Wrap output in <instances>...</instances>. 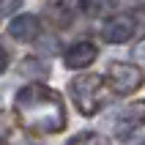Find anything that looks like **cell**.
<instances>
[{
	"instance_id": "6da1fadb",
	"label": "cell",
	"mask_w": 145,
	"mask_h": 145,
	"mask_svg": "<svg viewBox=\"0 0 145 145\" xmlns=\"http://www.w3.org/2000/svg\"><path fill=\"white\" fill-rule=\"evenodd\" d=\"M14 115L30 134H57L66 126V104L57 90L33 82L25 85L14 99Z\"/></svg>"
},
{
	"instance_id": "7a4b0ae2",
	"label": "cell",
	"mask_w": 145,
	"mask_h": 145,
	"mask_svg": "<svg viewBox=\"0 0 145 145\" xmlns=\"http://www.w3.org/2000/svg\"><path fill=\"white\" fill-rule=\"evenodd\" d=\"M71 99L82 115H96L107 101V85L99 74H80L71 80Z\"/></svg>"
},
{
	"instance_id": "3957f363",
	"label": "cell",
	"mask_w": 145,
	"mask_h": 145,
	"mask_svg": "<svg viewBox=\"0 0 145 145\" xmlns=\"http://www.w3.org/2000/svg\"><path fill=\"white\" fill-rule=\"evenodd\" d=\"M107 82H110V88H112L118 96H129V93L142 88L145 71L140 66H134V63L115 60V63H110V69H107Z\"/></svg>"
},
{
	"instance_id": "277c9868",
	"label": "cell",
	"mask_w": 145,
	"mask_h": 145,
	"mask_svg": "<svg viewBox=\"0 0 145 145\" xmlns=\"http://www.w3.org/2000/svg\"><path fill=\"white\" fill-rule=\"evenodd\" d=\"M131 33H134V22H131V16H123V14L110 16L101 27V36L110 44H126L131 39Z\"/></svg>"
},
{
	"instance_id": "5b68a950",
	"label": "cell",
	"mask_w": 145,
	"mask_h": 145,
	"mask_svg": "<svg viewBox=\"0 0 145 145\" xmlns=\"http://www.w3.org/2000/svg\"><path fill=\"white\" fill-rule=\"evenodd\" d=\"M96 55H99L96 44H90V41H77L74 47L66 49L63 63H66V69H85V66H90L93 60H96Z\"/></svg>"
},
{
	"instance_id": "8992f818",
	"label": "cell",
	"mask_w": 145,
	"mask_h": 145,
	"mask_svg": "<svg viewBox=\"0 0 145 145\" xmlns=\"http://www.w3.org/2000/svg\"><path fill=\"white\" fill-rule=\"evenodd\" d=\"M8 33H11V39L16 41H33L39 36V16L33 14H16L8 25Z\"/></svg>"
},
{
	"instance_id": "52a82bcc",
	"label": "cell",
	"mask_w": 145,
	"mask_h": 145,
	"mask_svg": "<svg viewBox=\"0 0 145 145\" xmlns=\"http://www.w3.org/2000/svg\"><path fill=\"white\" fill-rule=\"evenodd\" d=\"M115 134L123 145H145V123H131V121H118Z\"/></svg>"
},
{
	"instance_id": "ba28073f",
	"label": "cell",
	"mask_w": 145,
	"mask_h": 145,
	"mask_svg": "<svg viewBox=\"0 0 145 145\" xmlns=\"http://www.w3.org/2000/svg\"><path fill=\"white\" fill-rule=\"evenodd\" d=\"M19 71H22L27 80H33V82H41V80L49 77V69L41 63V60H36V57H25L22 63H19Z\"/></svg>"
},
{
	"instance_id": "9c48e42d",
	"label": "cell",
	"mask_w": 145,
	"mask_h": 145,
	"mask_svg": "<svg viewBox=\"0 0 145 145\" xmlns=\"http://www.w3.org/2000/svg\"><path fill=\"white\" fill-rule=\"evenodd\" d=\"M66 145H112V142L104 134H99V131H80V134H74Z\"/></svg>"
},
{
	"instance_id": "30bf717a",
	"label": "cell",
	"mask_w": 145,
	"mask_h": 145,
	"mask_svg": "<svg viewBox=\"0 0 145 145\" xmlns=\"http://www.w3.org/2000/svg\"><path fill=\"white\" fill-rule=\"evenodd\" d=\"M118 121H131V123H145V101H137V104L126 107L121 112Z\"/></svg>"
},
{
	"instance_id": "8fae6325",
	"label": "cell",
	"mask_w": 145,
	"mask_h": 145,
	"mask_svg": "<svg viewBox=\"0 0 145 145\" xmlns=\"http://www.w3.org/2000/svg\"><path fill=\"white\" fill-rule=\"evenodd\" d=\"M8 140H11V126H8L6 112H0V145H8Z\"/></svg>"
},
{
	"instance_id": "7c38bea8",
	"label": "cell",
	"mask_w": 145,
	"mask_h": 145,
	"mask_svg": "<svg viewBox=\"0 0 145 145\" xmlns=\"http://www.w3.org/2000/svg\"><path fill=\"white\" fill-rule=\"evenodd\" d=\"M6 69H8V57H6V52L0 49V74L6 71Z\"/></svg>"
},
{
	"instance_id": "4fadbf2b",
	"label": "cell",
	"mask_w": 145,
	"mask_h": 145,
	"mask_svg": "<svg viewBox=\"0 0 145 145\" xmlns=\"http://www.w3.org/2000/svg\"><path fill=\"white\" fill-rule=\"evenodd\" d=\"M16 145H39V142H33V140H22V142H16Z\"/></svg>"
}]
</instances>
